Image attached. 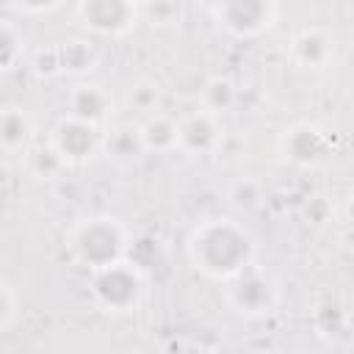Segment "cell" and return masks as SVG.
Returning a JSON list of instances; mask_svg holds the SVG:
<instances>
[{
    "label": "cell",
    "mask_w": 354,
    "mask_h": 354,
    "mask_svg": "<svg viewBox=\"0 0 354 354\" xmlns=\"http://www.w3.org/2000/svg\"><path fill=\"white\" fill-rule=\"evenodd\" d=\"M227 301L238 315L260 318V315H268L277 307L279 290H277V282L268 274L249 266L227 282Z\"/></svg>",
    "instance_id": "4"
},
{
    "label": "cell",
    "mask_w": 354,
    "mask_h": 354,
    "mask_svg": "<svg viewBox=\"0 0 354 354\" xmlns=\"http://www.w3.org/2000/svg\"><path fill=\"white\" fill-rule=\"evenodd\" d=\"M66 246H69L72 260L77 266H83L88 271H100V268H108V266L127 257L130 238H127V230L119 218L88 216V218H80L69 230Z\"/></svg>",
    "instance_id": "2"
},
{
    "label": "cell",
    "mask_w": 354,
    "mask_h": 354,
    "mask_svg": "<svg viewBox=\"0 0 354 354\" xmlns=\"http://www.w3.org/2000/svg\"><path fill=\"white\" fill-rule=\"evenodd\" d=\"M185 254L199 274L230 282L232 277H238L243 268L252 266L254 238L241 221L216 216V218L199 221L188 232Z\"/></svg>",
    "instance_id": "1"
},
{
    "label": "cell",
    "mask_w": 354,
    "mask_h": 354,
    "mask_svg": "<svg viewBox=\"0 0 354 354\" xmlns=\"http://www.w3.org/2000/svg\"><path fill=\"white\" fill-rule=\"evenodd\" d=\"M22 58V36L14 22L0 17V72H8Z\"/></svg>",
    "instance_id": "15"
},
{
    "label": "cell",
    "mask_w": 354,
    "mask_h": 354,
    "mask_svg": "<svg viewBox=\"0 0 354 354\" xmlns=\"http://www.w3.org/2000/svg\"><path fill=\"white\" fill-rule=\"evenodd\" d=\"M102 144H108V152L113 158H122V160H133L138 158L136 152H144L141 147V138H138V130L136 127H122V130H111L108 138H102Z\"/></svg>",
    "instance_id": "16"
},
{
    "label": "cell",
    "mask_w": 354,
    "mask_h": 354,
    "mask_svg": "<svg viewBox=\"0 0 354 354\" xmlns=\"http://www.w3.org/2000/svg\"><path fill=\"white\" fill-rule=\"evenodd\" d=\"M41 58L47 64L39 72H47V75H83L97 64V50L83 39H66V41H58L55 47H50L47 53H41Z\"/></svg>",
    "instance_id": "8"
},
{
    "label": "cell",
    "mask_w": 354,
    "mask_h": 354,
    "mask_svg": "<svg viewBox=\"0 0 354 354\" xmlns=\"http://www.w3.org/2000/svg\"><path fill=\"white\" fill-rule=\"evenodd\" d=\"M326 149H329V138L318 127H310V124H296L282 138L285 158L293 160V163H299V166L318 163L326 155Z\"/></svg>",
    "instance_id": "9"
},
{
    "label": "cell",
    "mask_w": 354,
    "mask_h": 354,
    "mask_svg": "<svg viewBox=\"0 0 354 354\" xmlns=\"http://www.w3.org/2000/svg\"><path fill=\"white\" fill-rule=\"evenodd\" d=\"M293 55L301 66H324L332 55V47H329V39L321 30H304L293 41Z\"/></svg>",
    "instance_id": "13"
},
{
    "label": "cell",
    "mask_w": 354,
    "mask_h": 354,
    "mask_svg": "<svg viewBox=\"0 0 354 354\" xmlns=\"http://www.w3.org/2000/svg\"><path fill=\"white\" fill-rule=\"evenodd\" d=\"M141 293H144V277L127 257L108 268L91 271V296L97 307H102L105 313L122 315L136 310Z\"/></svg>",
    "instance_id": "3"
},
{
    "label": "cell",
    "mask_w": 354,
    "mask_h": 354,
    "mask_svg": "<svg viewBox=\"0 0 354 354\" xmlns=\"http://www.w3.org/2000/svg\"><path fill=\"white\" fill-rule=\"evenodd\" d=\"M177 133H180V147L185 149H194V152H202V149H210L218 138V127H216V119L210 113H191L188 119L177 122Z\"/></svg>",
    "instance_id": "11"
},
{
    "label": "cell",
    "mask_w": 354,
    "mask_h": 354,
    "mask_svg": "<svg viewBox=\"0 0 354 354\" xmlns=\"http://www.w3.org/2000/svg\"><path fill=\"white\" fill-rule=\"evenodd\" d=\"M213 19L238 39H252L274 28L277 22V6L266 0H224L210 6Z\"/></svg>",
    "instance_id": "5"
},
{
    "label": "cell",
    "mask_w": 354,
    "mask_h": 354,
    "mask_svg": "<svg viewBox=\"0 0 354 354\" xmlns=\"http://www.w3.org/2000/svg\"><path fill=\"white\" fill-rule=\"evenodd\" d=\"M113 108V100L111 94L102 88V86H91V83H80L72 88L69 94V116L72 119H80L86 124H94L100 127L108 113Z\"/></svg>",
    "instance_id": "10"
},
{
    "label": "cell",
    "mask_w": 354,
    "mask_h": 354,
    "mask_svg": "<svg viewBox=\"0 0 354 354\" xmlns=\"http://www.w3.org/2000/svg\"><path fill=\"white\" fill-rule=\"evenodd\" d=\"M102 147V133L94 124H86L80 119H61L53 130L50 149L58 155L61 163H83Z\"/></svg>",
    "instance_id": "7"
},
{
    "label": "cell",
    "mask_w": 354,
    "mask_h": 354,
    "mask_svg": "<svg viewBox=\"0 0 354 354\" xmlns=\"http://www.w3.org/2000/svg\"><path fill=\"white\" fill-rule=\"evenodd\" d=\"M14 313H17V301H14V293L8 288V282L0 279V332L8 329V324L14 321Z\"/></svg>",
    "instance_id": "17"
},
{
    "label": "cell",
    "mask_w": 354,
    "mask_h": 354,
    "mask_svg": "<svg viewBox=\"0 0 354 354\" xmlns=\"http://www.w3.org/2000/svg\"><path fill=\"white\" fill-rule=\"evenodd\" d=\"M138 138L144 149L152 152H169L174 147H180V133H177V122H171L169 116H152L138 127Z\"/></svg>",
    "instance_id": "12"
},
{
    "label": "cell",
    "mask_w": 354,
    "mask_h": 354,
    "mask_svg": "<svg viewBox=\"0 0 354 354\" xmlns=\"http://www.w3.org/2000/svg\"><path fill=\"white\" fill-rule=\"evenodd\" d=\"M86 30L97 36H122L138 19V6L127 0H83L75 6Z\"/></svg>",
    "instance_id": "6"
},
{
    "label": "cell",
    "mask_w": 354,
    "mask_h": 354,
    "mask_svg": "<svg viewBox=\"0 0 354 354\" xmlns=\"http://www.w3.org/2000/svg\"><path fill=\"white\" fill-rule=\"evenodd\" d=\"M30 138V119L22 111H6L0 113V144L6 147H22Z\"/></svg>",
    "instance_id": "14"
}]
</instances>
